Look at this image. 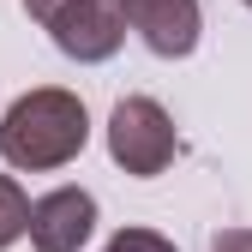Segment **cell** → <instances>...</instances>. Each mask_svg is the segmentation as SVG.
<instances>
[{
    "label": "cell",
    "instance_id": "6da1fadb",
    "mask_svg": "<svg viewBox=\"0 0 252 252\" xmlns=\"http://www.w3.org/2000/svg\"><path fill=\"white\" fill-rule=\"evenodd\" d=\"M84 144H90V114H84L78 90L36 84L0 114V156H6V168L48 174V168H66Z\"/></svg>",
    "mask_w": 252,
    "mask_h": 252
},
{
    "label": "cell",
    "instance_id": "7a4b0ae2",
    "mask_svg": "<svg viewBox=\"0 0 252 252\" xmlns=\"http://www.w3.org/2000/svg\"><path fill=\"white\" fill-rule=\"evenodd\" d=\"M108 156H114V168L138 174V180L162 174L180 156V132H174L168 108L156 96H120L108 114Z\"/></svg>",
    "mask_w": 252,
    "mask_h": 252
},
{
    "label": "cell",
    "instance_id": "3957f363",
    "mask_svg": "<svg viewBox=\"0 0 252 252\" xmlns=\"http://www.w3.org/2000/svg\"><path fill=\"white\" fill-rule=\"evenodd\" d=\"M42 30L54 36V48L66 60L102 66V60H114L120 42H126V12H120V0H72V6H60Z\"/></svg>",
    "mask_w": 252,
    "mask_h": 252
},
{
    "label": "cell",
    "instance_id": "277c9868",
    "mask_svg": "<svg viewBox=\"0 0 252 252\" xmlns=\"http://www.w3.org/2000/svg\"><path fill=\"white\" fill-rule=\"evenodd\" d=\"M24 234L36 252H84V240L96 234V198L84 186H54L30 204Z\"/></svg>",
    "mask_w": 252,
    "mask_h": 252
},
{
    "label": "cell",
    "instance_id": "5b68a950",
    "mask_svg": "<svg viewBox=\"0 0 252 252\" xmlns=\"http://www.w3.org/2000/svg\"><path fill=\"white\" fill-rule=\"evenodd\" d=\"M126 24L138 30V42L156 60H186L204 36V12L198 0H120Z\"/></svg>",
    "mask_w": 252,
    "mask_h": 252
},
{
    "label": "cell",
    "instance_id": "8992f818",
    "mask_svg": "<svg viewBox=\"0 0 252 252\" xmlns=\"http://www.w3.org/2000/svg\"><path fill=\"white\" fill-rule=\"evenodd\" d=\"M24 222H30V198L12 174H0V252L12 240H24Z\"/></svg>",
    "mask_w": 252,
    "mask_h": 252
},
{
    "label": "cell",
    "instance_id": "52a82bcc",
    "mask_svg": "<svg viewBox=\"0 0 252 252\" xmlns=\"http://www.w3.org/2000/svg\"><path fill=\"white\" fill-rule=\"evenodd\" d=\"M102 252H174V240H168V234H156V228H120Z\"/></svg>",
    "mask_w": 252,
    "mask_h": 252
},
{
    "label": "cell",
    "instance_id": "ba28073f",
    "mask_svg": "<svg viewBox=\"0 0 252 252\" xmlns=\"http://www.w3.org/2000/svg\"><path fill=\"white\" fill-rule=\"evenodd\" d=\"M210 252H252V228H222L210 240Z\"/></svg>",
    "mask_w": 252,
    "mask_h": 252
},
{
    "label": "cell",
    "instance_id": "9c48e42d",
    "mask_svg": "<svg viewBox=\"0 0 252 252\" xmlns=\"http://www.w3.org/2000/svg\"><path fill=\"white\" fill-rule=\"evenodd\" d=\"M60 6H72V0H24V12L36 18V24H48V18H54Z\"/></svg>",
    "mask_w": 252,
    "mask_h": 252
},
{
    "label": "cell",
    "instance_id": "30bf717a",
    "mask_svg": "<svg viewBox=\"0 0 252 252\" xmlns=\"http://www.w3.org/2000/svg\"><path fill=\"white\" fill-rule=\"evenodd\" d=\"M246 6H252V0H246Z\"/></svg>",
    "mask_w": 252,
    "mask_h": 252
}]
</instances>
